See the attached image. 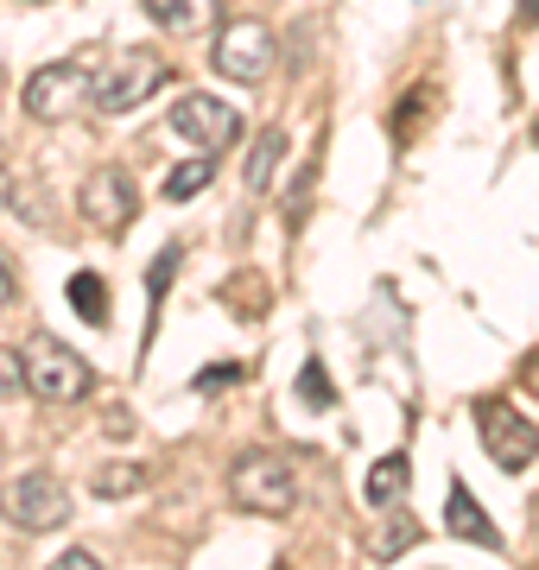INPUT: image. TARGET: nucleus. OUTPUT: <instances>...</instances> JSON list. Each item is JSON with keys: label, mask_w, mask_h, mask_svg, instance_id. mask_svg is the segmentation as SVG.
<instances>
[{"label": "nucleus", "mask_w": 539, "mask_h": 570, "mask_svg": "<svg viewBox=\"0 0 539 570\" xmlns=\"http://www.w3.org/2000/svg\"><path fill=\"white\" fill-rule=\"evenodd\" d=\"M96 58H102V51L89 45V51H77V58L39 63V70L26 77V89H20L26 115H32V121H70V115L96 96V77H102V70H96Z\"/></svg>", "instance_id": "1"}, {"label": "nucleus", "mask_w": 539, "mask_h": 570, "mask_svg": "<svg viewBox=\"0 0 539 570\" xmlns=\"http://www.w3.org/2000/svg\"><path fill=\"white\" fill-rule=\"evenodd\" d=\"M228 494H235V508L280 520V513L298 508V475H292V463L280 450H248L242 463L228 469Z\"/></svg>", "instance_id": "2"}, {"label": "nucleus", "mask_w": 539, "mask_h": 570, "mask_svg": "<svg viewBox=\"0 0 539 570\" xmlns=\"http://www.w3.org/2000/svg\"><path fill=\"white\" fill-rule=\"evenodd\" d=\"M26 387L39 393L45 406H77V400L96 387V367H89L70 343L39 336V343L26 348Z\"/></svg>", "instance_id": "3"}, {"label": "nucleus", "mask_w": 539, "mask_h": 570, "mask_svg": "<svg viewBox=\"0 0 539 570\" xmlns=\"http://www.w3.org/2000/svg\"><path fill=\"white\" fill-rule=\"evenodd\" d=\"M171 82V63L159 58V51H121V58L108 63L102 77H96V96H89V108L96 115H127V108H140L146 96H159Z\"/></svg>", "instance_id": "4"}, {"label": "nucleus", "mask_w": 539, "mask_h": 570, "mask_svg": "<svg viewBox=\"0 0 539 570\" xmlns=\"http://www.w3.org/2000/svg\"><path fill=\"white\" fill-rule=\"evenodd\" d=\"M166 134H178L197 159H216L228 140H242V115H235L228 102H216V96H178Z\"/></svg>", "instance_id": "5"}, {"label": "nucleus", "mask_w": 539, "mask_h": 570, "mask_svg": "<svg viewBox=\"0 0 539 570\" xmlns=\"http://www.w3.org/2000/svg\"><path fill=\"white\" fill-rule=\"evenodd\" d=\"M477 431H482V450H489L496 469H508V475H520V469L539 456L533 419H520L508 400H477Z\"/></svg>", "instance_id": "6"}, {"label": "nucleus", "mask_w": 539, "mask_h": 570, "mask_svg": "<svg viewBox=\"0 0 539 570\" xmlns=\"http://www.w3.org/2000/svg\"><path fill=\"white\" fill-rule=\"evenodd\" d=\"M0 513L13 520L20 532H58L63 520H70V494L51 482V475H13L7 489H0Z\"/></svg>", "instance_id": "7"}, {"label": "nucleus", "mask_w": 539, "mask_h": 570, "mask_svg": "<svg viewBox=\"0 0 539 570\" xmlns=\"http://www.w3.org/2000/svg\"><path fill=\"white\" fill-rule=\"evenodd\" d=\"M77 204H84L89 228H102V235H127V223L140 216V184L127 178L121 165H102V171H89V178H84Z\"/></svg>", "instance_id": "8"}, {"label": "nucleus", "mask_w": 539, "mask_h": 570, "mask_svg": "<svg viewBox=\"0 0 539 570\" xmlns=\"http://www.w3.org/2000/svg\"><path fill=\"white\" fill-rule=\"evenodd\" d=\"M209 63H216L228 82H261L273 70V32L261 20L223 26V32H216V45H209Z\"/></svg>", "instance_id": "9"}, {"label": "nucleus", "mask_w": 539, "mask_h": 570, "mask_svg": "<svg viewBox=\"0 0 539 570\" xmlns=\"http://www.w3.org/2000/svg\"><path fill=\"white\" fill-rule=\"evenodd\" d=\"M444 539H463V546H501L496 520L477 508V494L463 489V482H451V494H444Z\"/></svg>", "instance_id": "10"}, {"label": "nucleus", "mask_w": 539, "mask_h": 570, "mask_svg": "<svg viewBox=\"0 0 539 570\" xmlns=\"http://www.w3.org/2000/svg\"><path fill=\"white\" fill-rule=\"evenodd\" d=\"M140 13L159 32H209V26L223 20V0H140Z\"/></svg>", "instance_id": "11"}, {"label": "nucleus", "mask_w": 539, "mask_h": 570, "mask_svg": "<svg viewBox=\"0 0 539 570\" xmlns=\"http://www.w3.org/2000/svg\"><path fill=\"white\" fill-rule=\"evenodd\" d=\"M406 482H413V463H406V456H381V463L369 469V489H362V501H369V508H394L400 494H406Z\"/></svg>", "instance_id": "12"}, {"label": "nucleus", "mask_w": 539, "mask_h": 570, "mask_svg": "<svg viewBox=\"0 0 539 570\" xmlns=\"http://www.w3.org/2000/svg\"><path fill=\"white\" fill-rule=\"evenodd\" d=\"M280 153H286L280 127H261V134H254V146H248V165H242V184H248V190H267V178H273V165H280Z\"/></svg>", "instance_id": "13"}, {"label": "nucleus", "mask_w": 539, "mask_h": 570, "mask_svg": "<svg viewBox=\"0 0 539 570\" xmlns=\"http://www.w3.org/2000/svg\"><path fill=\"white\" fill-rule=\"evenodd\" d=\"M70 305L89 324H108V279L102 273H70Z\"/></svg>", "instance_id": "14"}, {"label": "nucleus", "mask_w": 539, "mask_h": 570, "mask_svg": "<svg viewBox=\"0 0 539 570\" xmlns=\"http://www.w3.org/2000/svg\"><path fill=\"white\" fill-rule=\"evenodd\" d=\"M146 482V469L140 463H108L102 475H96V494H102V501H127V494L140 489Z\"/></svg>", "instance_id": "15"}, {"label": "nucleus", "mask_w": 539, "mask_h": 570, "mask_svg": "<svg viewBox=\"0 0 539 570\" xmlns=\"http://www.w3.org/2000/svg\"><path fill=\"white\" fill-rule=\"evenodd\" d=\"M419 546V520L406 508L394 513V520H388V527H381V539H374V551H381V558H400V551H413Z\"/></svg>", "instance_id": "16"}, {"label": "nucleus", "mask_w": 539, "mask_h": 570, "mask_svg": "<svg viewBox=\"0 0 539 570\" xmlns=\"http://www.w3.org/2000/svg\"><path fill=\"white\" fill-rule=\"evenodd\" d=\"M204 184H209V159H185V165L166 178V204H190Z\"/></svg>", "instance_id": "17"}, {"label": "nucleus", "mask_w": 539, "mask_h": 570, "mask_svg": "<svg viewBox=\"0 0 539 570\" xmlns=\"http://www.w3.org/2000/svg\"><path fill=\"white\" fill-rule=\"evenodd\" d=\"M298 400L312 412H331L336 406V393H331V374H324V362H305L298 367Z\"/></svg>", "instance_id": "18"}, {"label": "nucleus", "mask_w": 539, "mask_h": 570, "mask_svg": "<svg viewBox=\"0 0 539 570\" xmlns=\"http://www.w3.org/2000/svg\"><path fill=\"white\" fill-rule=\"evenodd\" d=\"M178 261H185V247H166V254L153 261V273H146V298H153V311L166 305V285H171V273H178Z\"/></svg>", "instance_id": "19"}, {"label": "nucleus", "mask_w": 539, "mask_h": 570, "mask_svg": "<svg viewBox=\"0 0 539 570\" xmlns=\"http://www.w3.org/2000/svg\"><path fill=\"white\" fill-rule=\"evenodd\" d=\"M20 393H32V387H26V355L0 348V406H7V400H20Z\"/></svg>", "instance_id": "20"}, {"label": "nucleus", "mask_w": 539, "mask_h": 570, "mask_svg": "<svg viewBox=\"0 0 539 570\" xmlns=\"http://www.w3.org/2000/svg\"><path fill=\"white\" fill-rule=\"evenodd\" d=\"M228 381H242V362H223V367H204L197 374V393H223Z\"/></svg>", "instance_id": "21"}, {"label": "nucleus", "mask_w": 539, "mask_h": 570, "mask_svg": "<svg viewBox=\"0 0 539 570\" xmlns=\"http://www.w3.org/2000/svg\"><path fill=\"white\" fill-rule=\"evenodd\" d=\"M45 570H102V564H96L89 551H63V558H51V564H45Z\"/></svg>", "instance_id": "22"}, {"label": "nucleus", "mask_w": 539, "mask_h": 570, "mask_svg": "<svg viewBox=\"0 0 539 570\" xmlns=\"http://www.w3.org/2000/svg\"><path fill=\"white\" fill-rule=\"evenodd\" d=\"M7 298H13V273H7V261H0V311H7Z\"/></svg>", "instance_id": "23"}, {"label": "nucleus", "mask_w": 539, "mask_h": 570, "mask_svg": "<svg viewBox=\"0 0 539 570\" xmlns=\"http://www.w3.org/2000/svg\"><path fill=\"white\" fill-rule=\"evenodd\" d=\"M520 26H539V0H520Z\"/></svg>", "instance_id": "24"}, {"label": "nucleus", "mask_w": 539, "mask_h": 570, "mask_svg": "<svg viewBox=\"0 0 539 570\" xmlns=\"http://www.w3.org/2000/svg\"><path fill=\"white\" fill-rule=\"evenodd\" d=\"M527 381H533V393H539V362H527Z\"/></svg>", "instance_id": "25"}, {"label": "nucleus", "mask_w": 539, "mask_h": 570, "mask_svg": "<svg viewBox=\"0 0 539 570\" xmlns=\"http://www.w3.org/2000/svg\"><path fill=\"white\" fill-rule=\"evenodd\" d=\"M0 204H7V165H0Z\"/></svg>", "instance_id": "26"}]
</instances>
